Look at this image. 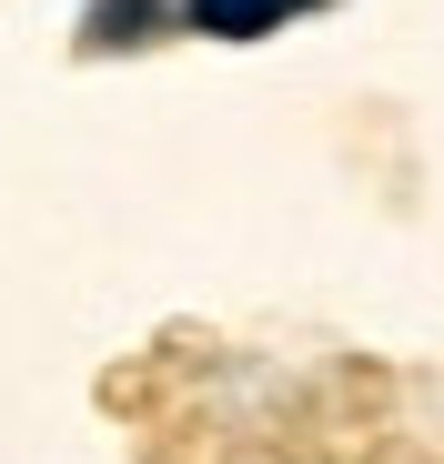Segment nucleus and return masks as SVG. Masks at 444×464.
<instances>
[{
    "instance_id": "obj_1",
    "label": "nucleus",
    "mask_w": 444,
    "mask_h": 464,
    "mask_svg": "<svg viewBox=\"0 0 444 464\" xmlns=\"http://www.w3.org/2000/svg\"><path fill=\"white\" fill-rule=\"evenodd\" d=\"M192 11H202L212 31H263V21L283 11V0H192Z\"/></svg>"
}]
</instances>
